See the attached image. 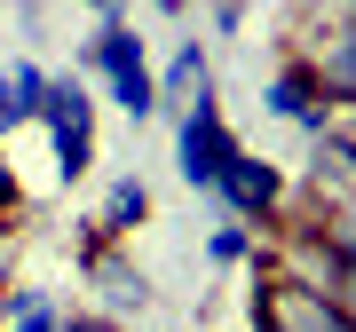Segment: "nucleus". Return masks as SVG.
Listing matches in <instances>:
<instances>
[{"mask_svg":"<svg viewBox=\"0 0 356 332\" xmlns=\"http://www.w3.org/2000/svg\"><path fill=\"white\" fill-rule=\"evenodd\" d=\"M40 119H48V135H56V166H64V182H72V174H88V158H95L88 88H79V79H48V95H40Z\"/></svg>","mask_w":356,"mask_h":332,"instance_id":"nucleus-1","label":"nucleus"},{"mask_svg":"<svg viewBox=\"0 0 356 332\" xmlns=\"http://www.w3.org/2000/svg\"><path fill=\"white\" fill-rule=\"evenodd\" d=\"M95 64L111 72V95H119V111H159V88H151V64H143V40L127 24H103L95 32Z\"/></svg>","mask_w":356,"mask_h":332,"instance_id":"nucleus-2","label":"nucleus"},{"mask_svg":"<svg viewBox=\"0 0 356 332\" xmlns=\"http://www.w3.org/2000/svg\"><path fill=\"white\" fill-rule=\"evenodd\" d=\"M261 324L269 332H356V317L341 301H325L317 285H277L269 308H261Z\"/></svg>","mask_w":356,"mask_h":332,"instance_id":"nucleus-3","label":"nucleus"},{"mask_svg":"<svg viewBox=\"0 0 356 332\" xmlns=\"http://www.w3.org/2000/svg\"><path fill=\"white\" fill-rule=\"evenodd\" d=\"M229 158H238V142L222 135V119H214V103H198V111H182V174H191V182H206V190H214Z\"/></svg>","mask_w":356,"mask_h":332,"instance_id":"nucleus-4","label":"nucleus"},{"mask_svg":"<svg viewBox=\"0 0 356 332\" xmlns=\"http://www.w3.org/2000/svg\"><path fill=\"white\" fill-rule=\"evenodd\" d=\"M214 190L238 206V214H269V206H277V166H261V158H245V151H238V158L222 166Z\"/></svg>","mask_w":356,"mask_h":332,"instance_id":"nucleus-5","label":"nucleus"},{"mask_svg":"<svg viewBox=\"0 0 356 332\" xmlns=\"http://www.w3.org/2000/svg\"><path fill=\"white\" fill-rule=\"evenodd\" d=\"M40 95H48V79H40L32 64H8V72H0V127L40 119Z\"/></svg>","mask_w":356,"mask_h":332,"instance_id":"nucleus-6","label":"nucleus"},{"mask_svg":"<svg viewBox=\"0 0 356 332\" xmlns=\"http://www.w3.org/2000/svg\"><path fill=\"white\" fill-rule=\"evenodd\" d=\"M159 103H175V111H198V103H206V56H198V48L175 56V72H166Z\"/></svg>","mask_w":356,"mask_h":332,"instance_id":"nucleus-7","label":"nucleus"},{"mask_svg":"<svg viewBox=\"0 0 356 332\" xmlns=\"http://www.w3.org/2000/svg\"><path fill=\"white\" fill-rule=\"evenodd\" d=\"M151 214V198H143V182H119L111 206H103V230H135V222Z\"/></svg>","mask_w":356,"mask_h":332,"instance_id":"nucleus-8","label":"nucleus"},{"mask_svg":"<svg viewBox=\"0 0 356 332\" xmlns=\"http://www.w3.org/2000/svg\"><path fill=\"white\" fill-rule=\"evenodd\" d=\"M317 79H325V88H341V95H356V32L325 56V72H317Z\"/></svg>","mask_w":356,"mask_h":332,"instance_id":"nucleus-9","label":"nucleus"},{"mask_svg":"<svg viewBox=\"0 0 356 332\" xmlns=\"http://www.w3.org/2000/svg\"><path fill=\"white\" fill-rule=\"evenodd\" d=\"M16 332H64V324H56V308L40 293H16Z\"/></svg>","mask_w":356,"mask_h":332,"instance_id":"nucleus-10","label":"nucleus"},{"mask_svg":"<svg viewBox=\"0 0 356 332\" xmlns=\"http://www.w3.org/2000/svg\"><path fill=\"white\" fill-rule=\"evenodd\" d=\"M103 293H111V308H135V301H143V277H127V269H103Z\"/></svg>","mask_w":356,"mask_h":332,"instance_id":"nucleus-11","label":"nucleus"},{"mask_svg":"<svg viewBox=\"0 0 356 332\" xmlns=\"http://www.w3.org/2000/svg\"><path fill=\"white\" fill-rule=\"evenodd\" d=\"M245 254V230H214V261H238Z\"/></svg>","mask_w":356,"mask_h":332,"instance_id":"nucleus-12","label":"nucleus"},{"mask_svg":"<svg viewBox=\"0 0 356 332\" xmlns=\"http://www.w3.org/2000/svg\"><path fill=\"white\" fill-rule=\"evenodd\" d=\"M8 206H16V182H8V166H0V222H8Z\"/></svg>","mask_w":356,"mask_h":332,"instance_id":"nucleus-13","label":"nucleus"},{"mask_svg":"<svg viewBox=\"0 0 356 332\" xmlns=\"http://www.w3.org/2000/svg\"><path fill=\"white\" fill-rule=\"evenodd\" d=\"M88 8H119V0H88Z\"/></svg>","mask_w":356,"mask_h":332,"instance_id":"nucleus-14","label":"nucleus"},{"mask_svg":"<svg viewBox=\"0 0 356 332\" xmlns=\"http://www.w3.org/2000/svg\"><path fill=\"white\" fill-rule=\"evenodd\" d=\"M159 8H182V0H159Z\"/></svg>","mask_w":356,"mask_h":332,"instance_id":"nucleus-15","label":"nucleus"}]
</instances>
